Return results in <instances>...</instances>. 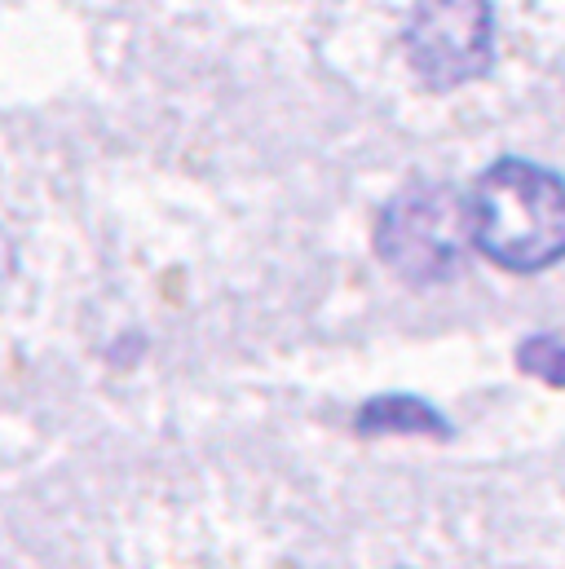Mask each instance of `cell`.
Segmentation results:
<instances>
[{
  "mask_svg": "<svg viewBox=\"0 0 565 569\" xmlns=\"http://www.w3.org/2000/svg\"><path fill=\"white\" fill-rule=\"evenodd\" d=\"M468 243L508 274L565 261V181L531 159H495L468 190Z\"/></svg>",
  "mask_w": 565,
  "mask_h": 569,
  "instance_id": "cell-1",
  "label": "cell"
},
{
  "mask_svg": "<svg viewBox=\"0 0 565 569\" xmlns=\"http://www.w3.org/2000/svg\"><path fill=\"white\" fill-rule=\"evenodd\" d=\"M468 248V194L450 181H416L376 221L380 261L407 283H450Z\"/></svg>",
  "mask_w": 565,
  "mask_h": 569,
  "instance_id": "cell-2",
  "label": "cell"
},
{
  "mask_svg": "<svg viewBox=\"0 0 565 569\" xmlns=\"http://www.w3.org/2000/svg\"><path fill=\"white\" fill-rule=\"evenodd\" d=\"M403 49L424 89L450 93L473 84L495 58V9L490 0H416Z\"/></svg>",
  "mask_w": 565,
  "mask_h": 569,
  "instance_id": "cell-3",
  "label": "cell"
},
{
  "mask_svg": "<svg viewBox=\"0 0 565 569\" xmlns=\"http://www.w3.org/2000/svg\"><path fill=\"white\" fill-rule=\"evenodd\" d=\"M358 432L363 437H376V432H412V437H437L446 441L450 425L412 393H385V398H371L363 411H358Z\"/></svg>",
  "mask_w": 565,
  "mask_h": 569,
  "instance_id": "cell-4",
  "label": "cell"
},
{
  "mask_svg": "<svg viewBox=\"0 0 565 569\" xmlns=\"http://www.w3.org/2000/svg\"><path fill=\"white\" fill-rule=\"evenodd\" d=\"M517 367L535 380H544L548 389H565V340L562 336H531L517 345Z\"/></svg>",
  "mask_w": 565,
  "mask_h": 569,
  "instance_id": "cell-5",
  "label": "cell"
}]
</instances>
